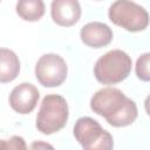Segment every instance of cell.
Returning <instances> with one entry per match:
<instances>
[{
    "mask_svg": "<svg viewBox=\"0 0 150 150\" xmlns=\"http://www.w3.org/2000/svg\"><path fill=\"white\" fill-rule=\"evenodd\" d=\"M0 150H28L26 141L18 135L8 139H0Z\"/></svg>",
    "mask_w": 150,
    "mask_h": 150,
    "instance_id": "4fadbf2b",
    "label": "cell"
},
{
    "mask_svg": "<svg viewBox=\"0 0 150 150\" xmlns=\"http://www.w3.org/2000/svg\"><path fill=\"white\" fill-rule=\"evenodd\" d=\"M73 132L83 150H112L114 148L111 134L91 117H80L74 124Z\"/></svg>",
    "mask_w": 150,
    "mask_h": 150,
    "instance_id": "277c9868",
    "label": "cell"
},
{
    "mask_svg": "<svg viewBox=\"0 0 150 150\" xmlns=\"http://www.w3.org/2000/svg\"><path fill=\"white\" fill-rule=\"evenodd\" d=\"M69 116L66 98L57 94L43 97L36 115V129L43 135H52L64 128Z\"/></svg>",
    "mask_w": 150,
    "mask_h": 150,
    "instance_id": "3957f363",
    "label": "cell"
},
{
    "mask_svg": "<svg viewBox=\"0 0 150 150\" xmlns=\"http://www.w3.org/2000/svg\"><path fill=\"white\" fill-rule=\"evenodd\" d=\"M16 13L25 21H38L45 14V4L41 0H20L16 4Z\"/></svg>",
    "mask_w": 150,
    "mask_h": 150,
    "instance_id": "8fae6325",
    "label": "cell"
},
{
    "mask_svg": "<svg viewBox=\"0 0 150 150\" xmlns=\"http://www.w3.org/2000/svg\"><path fill=\"white\" fill-rule=\"evenodd\" d=\"M149 64H150V54L144 53L142 54L136 62V75L139 80L148 82L150 80V70H149Z\"/></svg>",
    "mask_w": 150,
    "mask_h": 150,
    "instance_id": "7c38bea8",
    "label": "cell"
},
{
    "mask_svg": "<svg viewBox=\"0 0 150 150\" xmlns=\"http://www.w3.org/2000/svg\"><path fill=\"white\" fill-rule=\"evenodd\" d=\"M90 108L115 128L130 125L138 116L136 103L114 87L97 90L90 98Z\"/></svg>",
    "mask_w": 150,
    "mask_h": 150,
    "instance_id": "6da1fadb",
    "label": "cell"
},
{
    "mask_svg": "<svg viewBox=\"0 0 150 150\" xmlns=\"http://www.w3.org/2000/svg\"><path fill=\"white\" fill-rule=\"evenodd\" d=\"M81 41L91 48H102L108 46L114 38L111 28L100 21H93L86 23L80 32Z\"/></svg>",
    "mask_w": 150,
    "mask_h": 150,
    "instance_id": "ba28073f",
    "label": "cell"
},
{
    "mask_svg": "<svg viewBox=\"0 0 150 150\" xmlns=\"http://www.w3.org/2000/svg\"><path fill=\"white\" fill-rule=\"evenodd\" d=\"M68 74L67 63L57 54H45L35 64V77L40 84L47 88L61 86Z\"/></svg>",
    "mask_w": 150,
    "mask_h": 150,
    "instance_id": "8992f818",
    "label": "cell"
},
{
    "mask_svg": "<svg viewBox=\"0 0 150 150\" xmlns=\"http://www.w3.org/2000/svg\"><path fill=\"white\" fill-rule=\"evenodd\" d=\"M108 16L112 23L132 33L144 30L149 25L146 9L134 1L117 0L112 2L109 7Z\"/></svg>",
    "mask_w": 150,
    "mask_h": 150,
    "instance_id": "5b68a950",
    "label": "cell"
},
{
    "mask_svg": "<svg viewBox=\"0 0 150 150\" xmlns=\"http://www.w3.org/2000/svg\"><path fill=\"white\" fill-rule=\"evenodd\" d=\"M131 57L121 49H112L102 55L94 66L95 79L107 86L124 81L131 71Z\"/></svg>",
    "mask_w": 150,
    "mask_h": 150,
    "instance_id": "7a4b0ae2",
    "label": "cell"
},
{
    "mask_svg": "<svg viewBox=\"0 0 150 150\" xmlns=\"http://www.w3.org/2000/svg\"><path fill=\"white\" fill-rule=\"evenodd\" d=\"M20 71L18 55L8 48H0V83H8L16 79Z\"/></svg>",
    "mask_w": 150,
    "mask_h": 150,
    "instance_id": "30bf717a",
    "label": "cell"
},
{
    "mask_svg": "<svg viewBox=\"0 0 150 150\" xmlns=\"http://www.w3.org/2000/svg\"><path fill=\"white\" fill-rule=\"evenodd\" d=\"M39 98L40 94L38 88L32 83L22 82L12 89L8 102L14 111L21 115H26L35 109Z\"/></svg>",
    "mask_w": 150,
    "mask_h": 150,
    "instance_id": "52a82bcc",
    "label": "cell"
},
{
    "mask_svg": "<svg viewBox=\"0 0 150 150\" xmlns=\"http://www.w3.org/2000/svg\"><path fill=\"white\" fill-rule=\"evenodd\" d=\"M28 150H55V149H54V146L52 144H49L47 142H43V141H34L29 145Z\"/></svg>",
    "mask_w": 150,
    "mask_h": 150,
    "instance_id": "5bb4252c",
    "label": "cell"
},
{
    "mask_svg": "<svg viewBox=\"0 0 150 150\" xmlns=\"http://www.w3.org/2000/svg\"><path fill=\"white\" fill-rule=\"evenodd\" d=\"M53 21L62 27L74 26L81 18V6L76 0H54L50 5Z\"/></svg>",
    "mask_w": 150,
    "mask_h": 150,
    "instance_id": "9c48e42d",
    "label": "cell"
}]
</instances>
